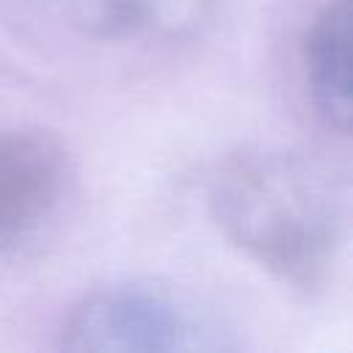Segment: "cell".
I'll use <instances>...</instances> for the list:
<instances>
[{
    "mask_svg": "<svg viewBox=\"0 0 353 353\" xmlns=\"http://www.w3.org/2000/svg\"><path fill=\"white\" fill-rule=\"evenodd\" d=\"M207 207L232 248L279 284L328 290L347 240V193L317 160L279 146H243L221 157Z\"/></svg>",
    "mask_w": 353,
    "mask_h": 353,
    "instance_id": "obj_1",
    "label": "cell"
},
{
    "mask_svg": "<svg viewBox=\"0 0 353 353\" xmlns=\"http://www.w3.org/2000/svg\"><path fill=\"white\" fill-rule=\"evenodd\" d=\"M58 22L99 44H174L199 36L221 0H36Z\"/></svg>",
    "mask_w": 353,
    "mask_h": 353,
    "instance_id": "obj_4",
    "label": "cell"
},
{
    "mask_svg": "<svg viewBox=\"0 0 353 353\" xmlns=\"http://www.w3.org/2000/svg\"><path fill=\"white\" fill-rule=\"evenodd\" d=\"M298 61L314 116L334 132L350 127V0H323L309 17Z\"/></svg>",
    "mask_w": 353,
    "mask_h": 353,
    "instance_id": "obj_5",
    "label": "cell"
},
{
    "mask_svg": "<svg viewBox=\"0 0 353 353\" xmlns=\"http://www.w3.org/2000/svg\"><path fill=\"white\" fill-rule=\"evenodd\" d=\"M61 347L91 353H174L226 347L218 328L168 287L110 281L88 290L63 317Z\"/></svg>",
    "mask_w": 353,
    "mask_h": 353,
    "instance_id": "obj_2",
    "label": "cell"
},
{
    "mask_svg": "<svg viewBox=\"0 0 353 353\" xmlns=\"http://www.w3.org/2000/svg\"><path fill=\"white\" fill-rule=\"evenodd\" d=\"M74 193V163L47 130L0 127V259L39 243Z\"/></svg>",
    "mask_w": 353,
    "mask_h": 353,
    "instance_id": "obj_3",
    "label": "cell"
}]
</instances>
